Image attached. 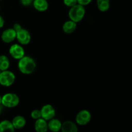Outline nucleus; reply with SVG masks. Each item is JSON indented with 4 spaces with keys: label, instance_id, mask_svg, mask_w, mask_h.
<instances>
[{
    "label": "nucleus",
    "instance_id": "ddd939ff",
    "mask_svg": "<svg viewBox=\"0 0 132 132\" xmlns=\"http://www.w3.org/2000/svg\"><path fill=\"white\" fill-rule=\"evenodd\" d=\"M32 5L34 9L39 12H45L48 8L47 0H34Z\"/></svg>",
    "mask_w": 132,
    "mask_h": 132
},
{
    "label": "nucleus",
    "instance_id": "a211bd4d",
    "mask_svg": "<svg viewBox=\"0 0 132 132\" xmlns=\"http://www.w3.org/2000/svg\"><path fill=\"white\" fill-rule=\"evenodd\" d=\"M10 67V60L5 55H0V70L4 71L8 70Z\"/></svg>",
    "mask_w": 132,
    "mask_h": 132
},
{
    "label": "nucleus",
    "instance_id": "393cba45",
    "mask_svg": "<svg viewBox=\"0 0 132 132\" xmlns=\"http://www.w3.org/2000/svg\"><path fill=\"white\" fill-rule=\"evenodd\" d=\"M2 110H3V107L1 104H0V116H1V113H2Z\"/></svg>",
    "mask_w": 132,
    "mask_h": 132
},
{
    "label": "nucleus",
    "instance_id": "423d86ee",
    "mask_svg": "<svg viewBox=\"0 0 132 132\" xmlns=\"http://www.w3.org/2000/svg\"><path fill=\"white\" fill-rule=\"evenodd\" d=\"M9 54L11 55L12 57L19 60L25 55V52L21 45L14 44L11 45L9 48Z\"/></svg>",
    "mask_w": 132,
    "mask_h": 132
},
{
    "label": "nucleus",
    "instance_id": "20e7f679",
    "mask_svg": "<svg viewBox=\"0 0 132 132\" xmlns=\"http://www.w3.org/2000/svg\"><path fill=\"white\" fill-rule=\"evenodd\" d=\"M15 76L10 70L1 71L0 72V85L5 87H9L14 83Z\"/></svg>",
    "mask_w": 132,
    "mask_h": 132
},
{
    "label": "nucleus",
    "instance_id": "f8f14e48",
    "mask_svg": "<svg viewBox=\"0 0 132 132\" xmlns=\"http://www.w3.org/2000/svg\"><path fill=\"white\" fill-rule=\"evenodd\" d=\"M26 119L21 116H17L12 121L13 126L15 130H20L23 128L26 125Z\"/></svg>",
    "mask_w": 132,
    "mask_h": 132
},
{
    "label": "nucleus",
    "instance_id": "5701e85b",
    "mask_svg": "<svg viewBox=\"0 0 132 132\" xmlns=\"http://www.w3.org/2000/svg\"><path fill=\"white\" fill-rule=\"evenodd\" d=\"M13 29L15 31V32H18L19 30H20L22 28V27L21 26L20 24H19V23H15V24H14V25H13V27H12Z\"/></svg>",
    "mask_w": 132,
    "mask_h": 132
},
{
    "label": "nucleus",
    "instance_id": "f3484780",
    "mask_svg": "<svg viewBox=\"0 0 132 132\" xmlns=\"http://www.w3.org/2000/svg\"><path fill=\"white\" fill-rule=\"evenodd\" d=\"M97 6L101 12L108 11L110 7V0H97Z\"/></svg>",
    "mask_w": 132,
    "mask_h": 132
},
{
    "label": "nucleus",
    "instance_id": "2eb2a0df",
    "mask_svg": "<svg viewBox=\"0 0 132 132\" xmlns=\"http://www.w3.org/2000/svg\"><path fill=\"white\" fill-rule=\"evenodd\" d=\"M77 28V23L72 20H68L66 21L63 25V30L66 34H72Z\"/></svg>",
    "mask_w": 132,
    "mask_h": 132
},
{
    "label": "nucleus",
    "instance_id": "6ab92c4d",
    "mask_svg": "<svg viewBox=\"0 0 132 132\" xmlns=\"http://www.w3.org/2000/svg\"><path fill=\"white\" fill-rule=\"evenodd\" d=\"M31 117H32L33 119L34 120H37L38 119L41 118V111L40 110H34L32 112H31Z\"/></svg>",
    "mask_w": 132,
    "mask_h": 132
},
{
    "label": "nucleus",
    "instance_id": "f03ea898",
    "mask_svg": "<svg viewBox=\"0 0 132 132\" xmlns=\"http://www.w3.org/2000/svg\"><path fill=\"white\" fill-rule=\"evenodd\" d=\"M85 14L86 10L85 6L77 3L70 7L68 12V17L70 20L77 23L82 20Z\"/></svg>",
    "mask_w": 132,
    "mask_h": 132
},
{
    "label": "nucleus",
    "instance_id": "b1692460",
    "mask_svg": "<svg viewBox=\"0 0 132 132\" xmlns=\"http://www.w3.org/2000/svg\"><path fill=\"white\" fill-rule=\"evenodd\" d=\"M4 24H5V19H4V18L0 15V28H3Z\"/></svg>",
    "mask_w": 132,
    "mask_h": 132
},
{
    "label": "nucleus",
    "instance_id": "bb28decb",
    "mask_svg": "<svg viewBox=\"0 0 132 132\" xmlns=\"http://www.w3.org/2000/svg\"><path fill=\"white\" fill-rule=\"evenodd\" d=\"M0 1H2V0H0Z\"/></svg>",
    "mask_w": 132,
    "mask_h": 132
},
{
    "label": "nucleus",
    "instance_id": "9b49d317",
    "mask_svg": "<svg viewBox=\"0 0 132 132\" xmlns=\"http://www.w3.org/2000/svg\"><path fill=\"white\" fill-rule=\"evenodd\" d=\"M35 130L37 132H46L48 130V122L43 118H39L36 120L34 124Z\"/></svg>",
    "mask_w": 132,
    "mask_h": 132
},
{
    "label": "nucleus",
    "instance_id": "a878e982",
    "mask_svg": "<svg viewBox=\"0 0 132 132\" xmlns=\"http://www.w3.org/2000/svg\"><path fill=\"white\" fill-rule=\"evenodd\" d=\"M1 99H2V96L0 95V104H1Z\"/></svg>",
    "mask_w": 132,
    "mask_h": 132
},
{
    "label": "nucleus",
    "instance_id": "412c9836",
    "mask_svg": "<svg viewBox=\"0 0 132 132\" xmlns=\"http://www.w3.org/2000/svg\"><path fill=\"white\" fill-rule=\"evenodd\" d=\"M34 0H19L20 3L24 6H28L32 5Z\"/></svg>",
    "mask_w": 132,
    "mask_h": 132
},
{
    "label": "nucleus",
    "instance_id": "4468645a",
    "mask_svg": "<svg viewBox=\"0 0 132 132\" xmlns=\"http://www.w3.org/2000/svg\"><path fill=\"white\" fill-rule=\"evenodd\" d=\"M62 122L57 119H52L49 120L48 122V130L53 132H57L60 131L61 128Z\"/></svg>",
    "mask_w": 132,
    "mask_h": 132
},
{
    "label": "nucleus",
    "instance_id": "9d476101",
    "mask_svg": "<svg viewBox=\"0 0 132 132\" xmlns=\"http://www.w3.org/2000/svg\"><path fill=\"white\" fill-rule=\"evenodd\" d=\"M61 130L63 132H77L78 127L73 121H67L62 123Z\"/></svg>",
    "mask_w": 132,
    "mask_h": 132
},
{
    "label": "nucleus",
    "instance_id": "39448f33",
    "mask_svg": "<svg viewBox=\"0 0 132 132\" xmlns=\"http://www.w3.org/2000/svg\"><path fill=\"white\" fill-rule=\"evenodd\" d=\"M92 119V114L87 110H82L77 113L76 117V124L80 126L88 125Z\"/></svg>",
    "mask_w": 132,
    "mask_h": 132
},
{
    "label": "nucleus",
    "instance_id": "4be33fe9",
    "mask_svg": "<svg viewBox=\"0 0 132 132\" xmlns=\"http://www.w3.org/2000/svg\"><path fill=\"white\" fill-rule=\"evenodd\" d=\"M77 3L85 6H86V5H89L90 3H91L92 0H77Z\"/></svg>",
    "mask_w": 132,
    "mask_h": 132
},
{
    "label": "nucleus",
    "instance_id": "dca6fc26",
    "mask_svg": "<svg viewBox=\"0 0 132 132\" xmlns=\"http://www.w3.org/2000/svg\"><path fill=\"white\" fill-rule=\"evenodd\" d=\"M14 131L15 128L11 121L3 120L0 122V132H13Z\"/></svg>",
    "mask_w": 132,
    "mask_h": 132
},
{
    "label": "nucleus",
    "instance_id": "7ed1b4c3",
    "mask_svg": "<svg viewBox=\"0 0 132 132\" xmlns=\"http://www.w3.org/2000/svg\"><path fill=\"white\" fill-rule=\"evenodd\" d=\"M19 97L17 94L14 93H7L2 96L1 105L6 108H15L19 104Z\"/></svg>",
    "mask_w": 132,
    "mask_h": 132
},
{
    "label": "nucleus",
    "instance_id": "f257e3e1",
    "mask_svg": "<svg viewBox=\"0 0 132 132\" xmlns=\"http://www.w3.org/2000/svg\"><path fill=\"white\" fill-rule=\"evenodd\" d=\"M18 68L23 74H31L36 70V63L32 57L24 55L19 59Z\"/></svg>",
    "mask_w": 132,
    "mask_h": 132
},
{
    "label": "nucleus",
    "instance_id": "1a4fd4ad",
    "mask_svg": "<svg viewBox=\"0 0 132 132\" xmlns=\"http://www.w3.org/2000/svg\"><path fill=\"white\" fill-rule=\"evenodd\" d=\"M1 38L5 43H10L16 39V32L12 28H7L2 32Z\"/></svg>",
    "mask_w": 132,
    "mask_h": 132
},
{
    "label": "nucleus",
    "instance_id": "0eeeda50",
    "mask_svg": "<svg viewBox=\"0 0 132 132\" xmlns=\"http://www.w3.org/2000/svg\"><path fill=\"white\" fill-rule=\"evenodd\" d=\"M41 118L44 119L46 121L54 118L55 116V110L51 104H45L40 110Z\"/></svg>",
    "mask_w": 132,
    "mask_h": 132
},
{
    "label": "nucleus",
    "instance_id": "6e6552de",
    "mask_svg": "<svg viewBox=\"0 0 132 132\" xmlns=\"http://www.w3.org/2000/svg\"><path fill=\"white\" fill-rule=\"evenodd\" d=\"M16 39L21 45H27L30 42L31 35L27 29L22 28L16 32Z\"/></svg>",
    "mask_w": 132,
    "mask_h": 132
},
{
    "label": "nucleus",
    "instance_id": "aec40b11",
    "mask_svg": "<svg viewBox=\"0 0 132 132\" xmlns=\"http://www.w3.org/2000/svg\"><path fill=\"white\" fill-rule=\"evenodd\" d=\"M63 3L68 7H72L77 4V0H63Z\"/></svg>",
    "mask_w": 132,
    "mask_h": 132
}]
</instances>
